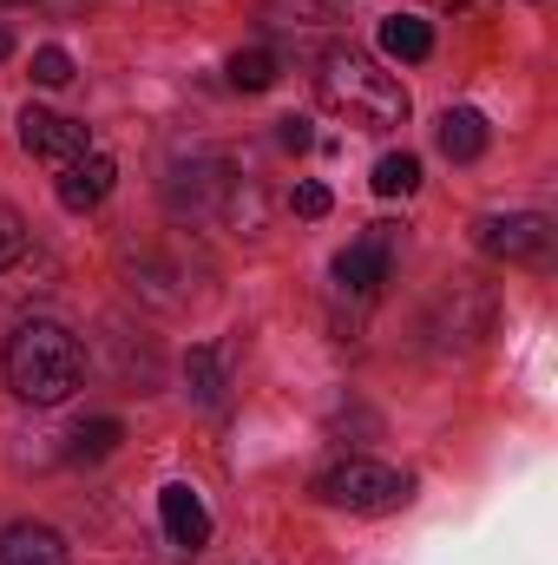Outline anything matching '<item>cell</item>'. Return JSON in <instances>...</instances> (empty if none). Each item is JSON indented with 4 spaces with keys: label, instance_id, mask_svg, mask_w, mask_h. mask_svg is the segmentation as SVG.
I'll use <instances>...</instances> for the list:
<instances>
[{
    "label": "cell",
    "instance_id": "52a82bcc",
    "mask_svg": "<svg viewBox=\"0 0 558 565\" xmlns=\"http://www.w3.org/2000/svg\"><path fill=\"white\" fill-rule=\"evenodd\" d=\"M112 184H119V164H112V151H86V158H73L66 171H60V204L73 211V217H86V211H99L106 198H112Z\"/></svg>",
    "mask_w": 558,
    "mask_h": 565
},
{
    "label": "cell",
    "instance_id": "ba28073f",
    "mask_svg": "<svg viewBox=\"0 0 558 565\" xmlns=\"http://www.w3.org/2000/svg\"><path fill=\"white\" fill-rule=\"evenodd\" d=\"M158 520H164L171 546H184V553H197V546L211 540V507H204L184 480H171V487L158 493Z\"/></svg>",
    "mask_w": 558,
    "mask_h": 565
},
{
    "label": "cell",
    "instance_id": "7c38bea8",
    "mask_svg": "<svg viewBox=\"0 0 558 565\" xmlns=\"http://www.w3.org/2000/svg\"><path fill=\"white\" fill-rule=\"evenodd\" d=\"M224 73H230V86H237V93H270V86H277V73H282V60L270 53V46H237Z\"/></svg>",
    "mask_w": 558,
    "mask_h": 565
},
{
    "label": "cell",
    "instance_id": "2e32d148",
    "mask_svg": "<svg viewBox=\"0 0 558 565\" xmlns=\"http://www.w3.org/2000/svg\"><path fill=\"white\" fill-rule=\"evenodd\" d=\"M73 73H79V66H73L66 46H40V53H33V86H73Z\"/></svg>",
    "mask_w": 558,
    "mask_h": 565
},
{
    "label": "cell",
    "instance_id": "5b68a950",
    "mask_svg": "<svg viewBox=\"0 0 558 565\" xmlns=\"http://www.w3.org/2000/svg\"><path fill=\"white\" fill-rule=\"evenodd\" d=\"M20 151L26 158H46V164H73V158H86L93 151V132L79 126V119H66V113H46V106H26L20 113Z\"/></svg>",
    "mask_w": 558,
    "mask_h": 565
},
{
    "label": "cell",
    "instance_id": "8fae6325",
    "mask_svg": "<svg viewBox=\"0 0 558 565\" xmlns=\"http://www.w3.org/2000/svg\"><path fill=\"white\" fill-rule=\"evenodd\" d=\"M382 53L415 66V60H427V53H433V26H427V20H415V13H388V20H382Z\"/></svg>",
    "mask_w": 558,
    "mask_h": 565
},
{
    "label": "cell",
    "instance_id": "9c48e42d",
    "mask_svg": "<svg viewBox=\"0 0 558 565\" xmlns=\"http://www.w3.org/2000/svg\"><path fill=\"white\" fill-rule=\"evenodd\" d=\"M0 565H66V540L53 526H7L0 533Z\"/></svg>",
    "mask_w": 558,
    "mask_h": 565
},
{
    "label": "cell",
    "instance_id": "ffe728a7",
    "mask_svg": "<svg viewBox=\"0 0 558 565\" xmlns=\"http://www.w3.org/2000/svg\"><path fill=\"white\" fill-rule=\"evenodd\" d=\"M277 145H282V151H309V145H315L309 119H277Z\"/></svg>",
    "mask_w": 558,
    "mask_h": 565
},
{
    "label": "cell",
    "instance_id": "30bf717a",
    "mask_svg": "<svg viewBox=\"0 0 558 565\" xmlns=\"http://www.w3.org/2000/svg\"><path fill=\"white\" fill-rule=\"evenodd\" d=\"M433 139H440V151H447L453 164H473L493 132H486V119H480L473 106H453V113H440V132H433Z\"/></svg>",
    "mask_w": 558,
    "mask_h": 565
},
{
    "label": "cell",
    "instance_id": "7a4b0ae2",
    "mask_svg": "<svg viewBox=\"0 0 558 565\" xmlns=\"http://www.w3.org/2000/svg\"><path fill=\"white\" fill-rule=\"evenodd\" d=\"M315 99L335 119L362 126V132H395L408 119V86L395 73H382V60H368L355 46H329L315 60Z\"/></svg>",
    "mask_w": 558,
    "mask_h": 565
},
{
    "label": "cell",
    "instance_id": "3957f363",
    "mask_svg": "<svg viewBox=\"0 0 558 565\" xmlns=\"http://www.w3.org/2000/svg\"><path fill=\"white\" fill-rule=\"evenodd\" d=\"M315 500L342 507V513H401L415 500V480L355 454V460H335L329 473H315Z\"/></svg>",
    "mask_w": 558,
    "mask_h": 565
},
{
    "label": "cell",
    "instance_id": "8992f818",
    "mask_svg": "<svg viewBox=\"0 0 558 565\" xmlns=\"http://www.w3.org/2000/svg\"><path fill=\"white\" fill-rule=\"evenodd\" d=\"M388 270H395V224H368V237L335 257V282H342L348 296H362V302L382 296Z\"/></svg>",
    "mask_w": 558,
    "mask_h": 565
},
{
    "label": "cell",
    "instance_id": "e0dca14e",
    "mask_svg": "<svg viewBox=\"0 0 558 565\" xmlns=\"http://www.w3.org/2000/svg\"><path fill=\"white\" fill-rule=\"evenodd\" d=\"M20 257H26V224H20V211L0 204V270L20 264Z\"/></svg>",
    "mask_w": 558,
    "mask_h": 565
},
{
    "label": "cell",
    "instance_id": "7402d4cb",
    "mask_svg": "<svg viewBox=\"0 0 558 565\" xmlns=\"http://www.w3.org/2000/svg\"><path fill=\"white\" fill-rule=\"evenodd\" d=\"M7 7H20V0H7Z\"/></svg>",
    "mask_w": 558,
    "mask_h": 565
},
{
    "label": "cell",
    "instance_id": "9a60e30c",
    "mask_svg": "<svg viewBox=\"0 0 558 565\" xmlns=\"http://www.w3.org/2000/svg\"><path fill=\"white\" fill-rule=\"evenodd\" d=\"M119 440H126V422L99 415V422H86L73 434V460H106V454H119Z\"/></svg>",
    "mask_w": 558,
    "mask_h": 565
},
{
    "label": "cell",
    "instance_id": "ac0fdd59",
    "mask_svg": "<svg viewBox=\"0 0 558 565\" xmlns=\"http://www.w3.org/2000/svg\"><path fill=\"white\" fill-rule=\"evenodd\" d=\"M270 13H289L282 26H315V20H329L322 0H270Z\"/></svg>",
    "mask_w": 558,
    "mask_h": 565
},
{
    "label": "cell",
    "instance_id": "44dd1931",
    "mask_svg": "<svg viewBox=\"0 0 558 565\" xmlns=\"http://www.w3.org/2000/svg\"><path fill=\"white\" fill-rule=\"evenodd\" d=\"M7 53H13V33H7V26H0V60H7Z\"/></svg>",
    "mask_w": 558,
    "mask_h": 565
},
{
    "label": "cell",
    "instance_id": "6da1fadb",
    "mask_svg": "<svg viewBox=\"0 0 558 565\" xmlns=\"http://www.w3.org/2000/svg\"><path fill=\"white\" fill-rule=\"evenodd\" d=\"M0 369H7V388H13L20 402L60 408V402L86 382V349H79V335H73L66 322L33 316V322H20V329L7 335Z\"/></svg>",
    "mask_w": 558,
    "mask_h": 565
},
{
    "label": "cell",
    "instance_id": "277c9868",
    "mask_svg": "<svg viewBox=\"0 0 558 565\" xmlns=\"http://www.w3.org/2000/svg\"><path fill=\"white\" fill-rule=\"evenodd\" d=\"M473 244L500 264H546L552 257V217L539 211H493L473 224Z\"/></svg>",
    "mask_w": 558,
    "mask_h": 565
},
{
    "label": "cell",
    "instance_id": "4fadbf2b",
    "mask_svg": "<svg viewBox=\"0 0 558 565\" xmlns=\"http://www.w3.org/2000/svg\"><path fill=\"white\" fill-rule=\"evenodd\" d=\"M184 382H191V395L204 408H224V362H217V349H191L184 355Z\"/></svg>",
    "mask_w": 558,
    "mask_h": 565
},
{
    "label": "cell",
    "instance_id": "5bb4252c",
    "mask_svg": "<svg viewBox=\"0 0 558 565\" xmlns=\"http://www.w3.org/2000/svg\"><path fill=\"white\" fill-rule=\"evenodd\" d=\"M420 191V158L415 151H388L375 164V198H415Z\"/></svg>",
    "mask_w": 558,
    "mask_h": 565
},
{
    "label": "cell",
    "instance_id": "d6986e66",
    "mask_svg": "<svg viewBox=\"0 0 558 565\" xmlns=\"http://www.w3.org/2000/svg\"><path fill=\"white\" fill-rule=\"evenodd\" d=\"M296 217H329V184H296Z\"/></svg>",
    "mask_w": 558,
    "mask_h": 565
}]
</instances>
